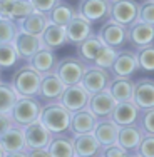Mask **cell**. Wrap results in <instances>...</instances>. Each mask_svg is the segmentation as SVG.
<instances>
[{
	"label": "cell",
	"instance_id": "6da1fadb",
	"mask_svg": "<svg viewBox=\"0 0 154 157\" xmlns=\"http://www.w3.org/2000/svg\"><path fill=\"white\" fill-rule=\"evenodd\" d=\"M39 121L52 136H62L69 132L70 124V112L62 105L61 102H47L42 104Z\"/></svg>",
	"mask_w": 154,
	"mask_h": 157
},
{
	"label": "cell",
	"instance_id": "7a4b0ae2",
	"mask_svg": "<svg viewBox=\"0 0 154 157\" xmlns=\"http://www.w3.org/2000/svg\"><path fill=\"white\" fill-rule=\"evenodd\" d=\"M40 78H42L40 74H37L30 65L24 63L14 72L9 84L12 85V89L18 97H35L39 92Z\"/></svg>",
	"mask_w": 154,
	"mask_h": 157
},
{
	"label": "cell",
	"instance_id": "3957f363",
	"mask_svg": "<svg viewBox=\"0 0 154 157\" xmlns=\"http://www.w3.org/2000/svg\"><path fill=\"white\" fill-rule=\"evenodd\" d=\"M40 110H42V102L37 97H18L10 110V117L15 125L25 127L39 121Z\"/></svg>",
	"mask_w": 154,
	"mask_h": 157
},
{
	"label": "cell",
	"instance_id": "277c9868",
	"mask_svg": "<svg viewBox=\"0 0 154 157\" xmlns=\"http://www.w3.org/2000/svg\"><path fill=\"white\" fill-rule=\"evenodd\" d=\"M85 69L87 65L77 55H67L64 59H59L57 67H55V75L61 78L64 85H76L81 84Z\"/></svg>",
	"mask_w": 154,
	"mask_h": 157
},
{
	"label": "cell",
	"instance_id": "5b68a950",
	"mask_svg": "<svg viewBox=\"0 0 154 157\" xmlns=\"http://www.w3.org/2000/svg\"><path fill=\"white\" fill-rule=\"evenodd\" d=\"M112 78H114V75L111 74L109 69H101V67H96V65H89L81 78V85L85 89V92L89 95H92V94H97V92L107 90Z\"/></svg>",
	"mask_w": 154,
	"mask_h": 157
},
{
	"label": "cell",
	"instance_id": "8992f818",
	"mask_svg": "<svg viewBox=\"0 0 154 157\" xmlns=\"http://www.w3.org/2000/svg\"><path fill=\"white\" fill-rule=\"evenodd\" d=\"M96 35L99 37V40L104 45L114 48V50L124 48V45L127 44V29L119 25L117 22L111 20V18L102 22V25H101L99 32Z\"/></svg>",
	"mask_w": 154,
	"mask_h": 157
},
{
	"label": "cell",
	"instance_id": "52a82bcc",
	"mask_svg": "<svg viewBox=\"0 0 154 157\" xmlns=\"http://www.w3.org/2000/svg\"><path fill=\"white\" fill-rule=\"evenodd\" d=\"M109 18L122 27L137 20V0H112L109 2Z\"/></svg>",
	"mask_w": 154,
	"mask_h": 157
},
{
	"label": "cell",
	"instance_id": "ba28073f",
	"mask_svg": "<svg viewBox=\"0 0 154 157\" xmlns=\"http://www.w3.org/2000/svg\"><path fill=\"white\" fill-rule=\"evenodd\" d=\"M111 74L114 77H129L132 78L137 72V62H136V50L134 48H119L116 59L111 65Z\"/></svg>",
	"mask_w": 154,
	"mask_h": 157
},
{
	"label": "cell",
	"instance_id": "9c48e42d",
	"mask_svg": "<svg viewBox=\"0 0 154 157\" xmlns=\"http://www.w3.org/2000/svg\"><path fill=\"white\" fill-rule=\"evenodd\" d=\"M77 13L91 24H99L109 18V2L107 0H79L76 7Z\"/></svg>",
	"mask_w": 154,
	"mask_h": 157
},
{
	"label": "cell",
	"instance_id": "30bf717a",
	"mask_svg": "<svg viewBox=\"0 0 154 157\" xmlns=\"http://www.w3.org/2000/svg\"><path fill=\"white\" fill-rule=\"evenodd\" d=\"M127 44H131V47L134 50L152 45L154 44V25L146 24V22H139V20L131 24L127 27Z\"/></svg>",
	"mask_w": 154,
	"mask_h": 157
},
{
	"label": "cell",
	"instance_id": "8fae6325",
	"mask_svg": "<svg viewBox=\"0 0 154 157\" xmlns=\"http://www.w3.org/2000/svg\"><path fill=\"white\" fill-rule=\"evenodd\" d=\"M141 109L132 102V100H127V102H116L114 109H112L111 119L117 127H124V125H134L137 124L139 117H141Z\"/></svg>",
	"mask_w": 154,
	"mask_h": 157
},
{
	"label": "cell",
	"instance_id": "7c38bea8",
	"mask_svg": "<svg viewBox=\"0 0 154 157\" xmlns=\"http://www.w3.org/2000/svg\"><path fill=\"white\" fill-rule=\"evenodd\" d=\"M64 87L65 85L61 82V78L55 75V72L47 74V75H42L40 78V85H39V92H37V99L42 104L47 102H59Z\"/></svg>",
	"mask_w": 154,
	"mask_h": 157
},
{
	"label": "cell",
	"instance_id": "4fadbf2b",
	"mask_svg": "<svg viewBox=\"0 0 154 157\" xmlns=\"http://www.w3.org/2000/svg\"><path fill=\"white\" fill-rule=\"evenodd\" d=\"M57 62H59V57H57V54H55V50L40 47L25 63L30 65L37 74H40V75H47V74L55 72Z\"/></svg>",
	"mask_w": 154,
	"mask_h": 157
},
{
	"label": "cell",
	"instance_id": "5bb4252c",
	"mask_svg": "<svg viewBox=\"0 0 154 157\" xmlns=\"http://www.w3.org/2000/svg\"><path fill=\"white\" fill-rule=\"evenodd\" d=\"M87 100H89V94L85 92V89L81 84H76V85H65L64 87V92L61 99H59V102L72 114L76 110L85 109Z\"/></svg>",
	"mask_w": 154,
	"mask_h": 157
},
{
	"label": "cell",
	"instance_id": "9a60e30c",
	"mask_svg": "<svg viewBox=\"0 0 154 157\" xmlns=\"http://www.w3.org/2000/svg\"><path fill=\"white\" fill-rule=\"evenodd\" d=\"M132 102L141 110L154 109V80L151 77H142L134 80Z\"/></svg>",
	"mask_w": 154,
	"mask_h": 157
},
{
	"label": "cell",
	"instance_id": "2e32d148",
	"mask_svg": "<svg viewBox=\"0 0 154 157\" xmlns=\"http://www.w3.org/2000/svg\"><path fill=\"white\" fill-rule=\"evenodd\" d=\"M25 137V149H45L52 139V134L42 125L40 121L22 127Z\"/></svg>",
	"mask_w": 154,
	"mask_h": 157
},
{
	"label": "cell",
	"instance_id": "e0dca14e",
	"mask_svg": "<svg viewBox=\"0 0 154 157\" xmlns=\"http://www.w3.org/2000/svg\"><path fill=\"white\" fill-rule=\"evenodd\" d=\"M74 157H99L102 155V145L97 142L92 132L72 136Z\"/></svg>",
	"mask_w": 154,
	"mask_h": 157
},
{
	"label": "cell",
	"instance_id": "ac0fdd59",
	"mask_svg": "<svg viewBox=\"0 0 154 157\" xmlns=\"http://www.w3.org/2000/svg\"><path fill=\"white\" fill-rule=\"evenodd\" d=\"M12 44H14V48H15L17 55H18V60H22L24 63L27 62L40 47H42L39 37L30 35V33L22 32V30H18L15 39L12 40Z\"/></svg>",
	"mask_w": 154,
	"mask_h": 157
},
{
	"label": "cell",
	"instance_id": "d6986e66",
	"mask_svg": "<svg viewBox=\"0 0 154 157\" xmlns=\"http://www.w3.org/2000/svg\"><path fill=\"white\" fill-rule=\"evenodd\" d=\"M114 105H116V100L112 99L109 90H102V92L89 95V100H87V105L85 107L96 115L97 121H101V119H109Z\"/></svg>",
	"mask_w": 154,
	"mask_h": 157
},
{
	"label": "cell",
	"instance_id": "ffe728a7",
	"mask_svg": "<svg viewBox=\"0 0 154 157\" xmlns=\"http://www.w3.org/2000/svg\"><path fill=\"white\" fill-rule=\"evenodd\" d=\"M65 37H67V44H81L84 39H87L91 33H94V27L91 22H87L84 17L77 15L72 17V20L65 25Z\"/></svg>",
	"mask_w": 154,
	"mask_h": 157
},
{
	"label": "cell",
	"instance_id": "44dd1931",
	"mask_svg": "<svg viewBox=\"0 0 154 157\" xmlns=\"http://www.w3.org/2000/svg\"><path fill=\"white\" fill-rule=\"evenodd\" d=\"M97 124V117L91 110L85 109L76 110L70 114V124H69V132L70 136H79V134H89L94 130Z\"/></svg>",
	"mask_w": 154,
	"mask_h": 157
},
{
	"label": "cell",
	"instance_id": "7402d4cb",
	"mask_svg": "<svg viewBox=\"0 0 154 157\" xmlns=\"http://www.w3.org/2000/svg\"><path fill=\"white\" fill-rule=\"evenodd\" d=\"M40 44L42 47L50 48V50H57V48L64 47L67 44V37H65V29L61 25H55L49 22L47 27L44 29V32L40 33Z\"/></svg>",
	"mask_w": 154,
	"mask_h": 157
},
{
	"label": "cell",
	"instance_id": "603a6c76",
	"mask_svg": "<svg viewBox=\"0 0 154 157\" xmlns=\"http://www.w3.org/2000/svg\"><path fill=\"white\" fill-rule=\"evenodd\" d=\"M142 136H144V132L141 130V127H139L137 124L124 125V127H119L116 144H119L122 149H126L129 154H134V152H136L137 144L142 139Z\"/></svg>",
	"mask_w": 154,
	"mask_h": 157
},
{
	"label": "cell",
	"instance_id": "cb8c5ba5",
	"mask_svg": "<svg viewBox=\"0 0 154 157\" xmlns=\"http://www.w3.org/2000/svg\"><path fill=\"white\" fill-rule=\"evenodd\" d=\"M117 132H119V127L116 125L111 119H101V121H97V124L92 130L94 137H96L97 142H99L102 147L116 144V140H117Z\"/></svg>",
	"mask_w": 154,
	"mask_h": 157
},
{
	"label": "cell",
	"instance_id": "d4e9b609",
	"mask_svg": "<svg viewBox=\"0 0 154 157\" xmlns=\"http://www.w3.org/2000/svg\"><path fill=\"white\" fill-rule=\"evenodd\" d=\"M109 94L116 102H127L132 100V92H134V80L129 77H114L109 85Z\"/></svg>",
	"mask_w": 154,
	"mask_h": 157
},
{
	"label": "cell",
	"instance_id": "484cf974",
	"mask_svg": "<svg viewBox=\"0 0 154 157\" xmlns=\"http://www.w3.org/2000/svg\"><path fill=\"white\" fill-rule=\"evenodd\" d=\"M47 152L50 157H74V145L70 134L52 136L50 142L47 144Z\"/></svg>",
	"mask_w": 154,
	"mask_h": 157
},
{
	"label": "cell",
	"instance_id": "4316f807",
	"mask_svg": "<svg viewBox=\"0 0 154 157\" xmlns=\"http://www.w3.org/2000/svg\"><path fill=\"white\" fill-rule=\"evenodd\" d=\"M101 47H102V42L99 40V37H97L96 33H91L87 39H84L81 44L76 45V48H77L76 55L89 67L94 63V59H96V55H97V52H99Z\"/></svg>",
	"mask_w": 154,
	"mask_h": 157
},
{
	"label": "cell",
	"instance_id": "83f0119b",
	"mask_svg": "<svg viewBox=\"0 0 154 157\" xmlns=\"http://www.w3.org/2000/svg\"><path fill=\"white\" fill-rule=\"evenodd\" d=\"M77 15V10L72 3L65 2V0H59L57 5L47 13V18L50 24H55V25H61V27H65L72 17Z\"/></svg>",
	"mask_w": 154,
	"mask_h": 157
},
{
	"label": "cell",
	"instance_id": "f1b7e54d",
	"mask_svg": "<svg viewBox=\"0 0 154 157\" xmlns=\"http://www.w3.org/2000/svg\"><path fill=\"white\" fill-rule=\"evenodd\" d=\"M0 145L5 152H14V151H24L25 149V137H24V129L20 125L14 124L0 137Z\"/></svg>",
	"mask_w": 154,
	"mask_h": 157
},
{
	"label": "cell",
	"instance_id": "f546056e",
	"mask_svg": "<svg viewBox=\"0 0 154 157\" xmlns=\"http://www.w3.org/2000/svg\"><path fill=\"white\" fill-rule=\"evenodd\" d=\"M47 24H49L47 15L34 10L30 15H27L20 24H18V27H20L22 32H27V33H30V35L40 37V33L44 32V29L47 27Z\"/></svg>",
	"mask_w": 154,
	"mask_h": 157
},
{
	"label": "cell",
	"instance_id": "4dcf8cb0",
	"mask_svg": "<svg viewBox=\"0 0 154 157\" xmlns=\"http://www.w3.org/2000/svg\"><path fill=\"white\" fill-rule=\"evenodd\" d=\"M34 12V7L30 3V0H12L9 7V13H7V18L20 24L27 15H30Z\"/></svg>",
	"mask_w": 154,
	"mask_h": 157
},
{
	"label": "cell",
	"instance_id": "1f68e13d",
	"mask_svg": "<svg viewBox=\"0 0 154 157\" xmlns=\"http://www.w3.org/2000/svg\"><path fill=\"white\" fill-rule=\"evenodd\" d=\"M18 95L9 82H0V114H10Z\"/></svg>",
	"mask_w": 154,
	"mask_h": 157
},
{
	"label": "cell",
	"instance_id": "d6a6232c",
	"mask_svg": "<svg viewBox=\"0 0 154 157\" xmlns=\"http://www.w3.org/2000/svg\"><path fill=\"white\" fill-rule=\"evenodd\" d=\"M18 63V55L14 48L12 42L0 44V70H9L14 69Z\"/></svg>",
	"mask_w": 154,
	"mask_h": 157
},
{
	"label": "cell",
	"instance_id": "836d02e7",
	"mask_svg": "<svg viewBox=\"0 0 154 157\" xmlns=\"http://www.w3.org/2000/svg\"><path fill=\"white\" fill-rule=\"evenodd\" d=\"M136 62L137 69L144 72H152L154 70V44L148 47H142L136 50Z\"/></svg>",
	"mask_w": 154,
	"mask_h": 157
},
{
	"label": "cell",
	"instance_id": "e575fe53",
	"mask_svg": "<svg viewBox=\"0 0 154 157\" xmlns=\"http://www.w3.org/2000/svg\"><path fill=\"white\" fill-rule=\"evenodd\" d=\"M18 30H20V27H18L17 22L10 20L7 17H0V44L12 42Z\"/></svg>",
	"mask_w": 154,
	"mask_h": 157
},
{
	"label": "cell",
	"instance_id": "d590c367",
	"mask_svg": "<svg viewBox=\"0 0 154 157\" xmlns=\"http://www.w3.org/2000/svg\"><path fill=\"white\" fill-rule=\"evenodd\" d=\"M116 54H117V50H114V48H111V47H107L102 44V47L99 48L96 59H94L92 65L101 67V69H111L112 62H114V59H116Z\"/></svg>",
	"mask_w": 154,
	"mask_h": 157
},
{
	"label": "cell",
	"instance_id": "8d00e7d4",
	"mask_svg": "<svg viewBox=\"0 0 154 157\" xmlns=\"http://www.w3.org/2000/svg\"><path fill=\"white\" fill-rule=\"evenodd\" d=\"M137 20L154 25V2L151 0L137 2Z\"/></svg>",
	"mask_w": 154,
	"mask_h": 157
},
{
	"label": "cell",
	"instance_id": "74e56055",
	"mask_svg": "<svg viewBox=\"0 0 154 157\" xmlns=\"http://www.w3.org/2000/svg\"><path fill=\"white\" fill-rule=\"evenodd\" d=\"M137 125L146 136H154V109H148L141 112V117L137 121Z\"/></svg>",
	"mask_w": 154,
	"mask_h": 157
},
{
	"label": "cell",
	"instance_id": "f35d334b",
	"mask_svg": "<svg viewBox=\"0 0 154 157\" xmlns=\"http://www.w3.org/2000/svg\"><path fill=\"white\" fill-rule=\"evenodd\" d=\"M134 154L141 157H154V136H142L141 142L137 144Z\"/></svg>",
	"mask_w": 154,
	"mask_h": 157
},
{
	"label": "cell",
	"instance_id": "ab89813d",
	"mask_svg": "<svg viewBox=\"0 0 154 157\" xmlns=\"http://www.w3.org/2000/svg\"><path fill=\"white\" fill-rule=\"evenodd\" d=\"M57 2H59V0H30L34 10H35V12L44 13V15H47V13L50 12L55 5H57Z\"/></svg>",
	"mask_w": 154,
	"mask_h": 157
},
{
	"label": "cell",
	"instance_id": "60d3db41",
	"mask_svg": "<svg viewBox=\"0 0 154 157\" xmlns=\"http://www.w3.org/2000/svg\"><path fill=\"white\" fill-rule=\"evenodd\" d=\"M131 154L122 149L119 144H111L107 147H102V157H129Z\"/></svg>",
	"mask_w": 154,
	"mask_h": 157
},
{
	"label": "cell",
	"instance_id": "b9f144b4",
	"mask_svg": "<svg viewBox=\"0 0 154 157\" xmlns=\"http://www.w3.org/2000/svg\"><path fill=\"white\" fill-rule=\"evenodd\" d=\"M14 125V121L10 117V114H0V137Z\"/></svg>",
	"mask_w": 154,
	"mask_h": 157
},
{
	"label": "cell",
	"instance_id": "7bdbcfd3",
	"mask_svg": "<svg viewBox=\"0 0 154 157\" xmlns=\"http://www.w3.org/2000/svg\"><path fill=\"white\" fill-rule=\"evenodd\" d=\"M29 157H50L47 149H25Z\"/></svg>",
	"mask_w": 154,
	"mask_h": 157
},
{
	"label": "cell",
	"instance_id": "ee69618b",
	"mask_svg": "<svg viewBox=\"0 0 154 157\" xmlns=\"http://www.w3.org/2000/svg\"><path fill=\"white\" fill-rule=\"evenodd\" d=\"M3 157H29L27 155V152H25V149L24 151H14V152H5V155Z\"/></svg>",
	"mask_w": 154,
	"mask_h": 157
},
{
	"label": "cell",
	"instance_id": "f6af8a7d",
	"mask_svg": "<svg viewBox=\"0 0 154 157\" xmlns=\"http://www.w3.org/2000/svg\"><path fill=\"white\" fill-rule=\"evenodd\" d=\"M3 155H5V151H3L2 145H0V157H3Z\"/></svg>",
	"mask_w": 154,
	"mask_h": 157
},
{
	"label": "cell",
	"instance_id": "bcb514c9",
	"mask_svg": "<svg viewBox=\"0 0 154 157\" xmlns=\"http://www.w3.org/2000/svg\"><path fill=\"white\" fill-rule=\"evenodd\" d=\"M129 157H141V155H137V154H131Z\"/></svg>",
	"mask_w": 154,
	"mask_h": 157
},
{
	"label": "cell",
	"instance_id": "7dc6e473",
	"mask_svg": "<svg viewBox=\"0 0 154 157\" xmlns=\"http://www.w3.org/2000/svg\"><path fill=\"white\" fill-rule=\"evenodd\" d=\"M0 82H2V70H0Z\"/></svg>",
	"mask_w": 154,
	"mask_h": 157
},
{
	"label": "cell",
	"instance_id": "c3c4849f",
	"mask_svg": "<svg viewBox=\"0 0 154 157\" xmlns=\"http://www.w3.org/2000/svg\"><path fill=\"white\" fill-rule=\"evenodd\" d=\"M107 2H112V0H107Z\"/></svg>",
	"mask_w": 154,
	"mask_h": 157
},
{
	"label": "cell",
	"instance_id": "681fc988",
	"mask_svg": "<svg viewBox=\"0 0 154 157\" xmlns=\"http://www.w3.org/2000/svg\"><path fill=\"white\" fill-rule=\"evenodd\" d=\"M151 2H154V0H151Z\"/></svg>",
	"mask_w": 154,
	"mask_h": 157
},
{
	"label": "cell",
	"instance_id": "f907efd6",
	"mask_svg": "<svg viewBox=\"0 0 154 157\" xmlns=\"http://www.w3.org/2000/svg\"><path fill=\"white\" fill-rule=\"evenodd\" d=\"M99 157H102V155H99Z\"/></svg>",
	"mask_w": 154,
	"mask_h": 157
}]
</instances>
